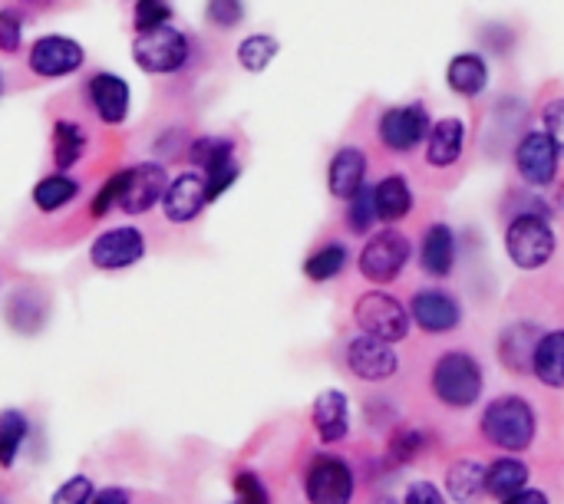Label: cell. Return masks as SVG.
I'll use <instances>...</instances> for the list:
<instances>
[{
	"instance_id": "obj_1",
	"label": "cell",
	"mask_w": 564,
	"mask_h": 504,
	"mask_svg": "<svg viewBox=\"0 0 564 504\" xmlns=\"http://www.w3.org/2000/svg\"><path fill=\"white\" fill-rule=\"evenodd\" d=\"M430 390L446 409L466 413V409L479 406V399L486 393V370H482L479 357L463 347L443 350L430 370Z\"/></svg>"
},
{
	"instance_id": "obj_2",
	"label": "cell",
	"mask_w": 564,
	"mask_h": 504,
	"mask_svg": "<svg viewBox=\"0 0 564 504\" xmlns=\"http://www.w3.org/2000/svg\"><path fill=\"white\" fill-rule=\"evenodd\" d=\"M479 432L489 446H496L509 456H519L535 442V432H539L535 406L519 393H506L482 409Z\"/></svg>"
},
{
	"instance_id": "obj_3",
	"label": "cell",
	"mask_w": 564,
	"mask_h": 504,
	"mask_svg": "<svg viewBox=\"0 0 564 504\" xmlns=\"http://www.w3.org/2000/svg\"><path fill=\"white\" fill-rule=\"evenodd\" d=\"M558 251V238L549 215L525 211L512 215L506 224V254L519 271H542Z\"/></svg>"
},
{
	"instance_id": "obj_4",
	"label": "cell",
	"mask_w": 564,
	"mask_h": 504,
	"mask_svg": "<svg viewBox=\"0 0 564 504\" xmlns=\"http://www.w3.org/2000/svg\"><path fill=\"white\" fill-rule=\"evenodd\" d=\"M413 258V241L393 228V224H383L380 231L367 234V244L360 248V258H357V271L364 281L383 287V284H393L406 264Z\"/></svg>"
},
{
	"instance_id": "obj_5",
	"label": "cell",
	"mask_w": 564,
	"mask_h": 504,
	"mask_svg": "<svg viewBox=\"0 0 564 504\" xmlns=\"http://www.w3.org/2000/svg\"><path fill=\"white\" fill-rule=\"evenodd\" d=\"M132 59L145 73L172 76V73L185 69V63L192 59V40H188V33L162 23L155 30L135 33V40H132Z\"/></svg>"
},
{
	"instance_id": "obj_6",
	"label": "cell",
	"mask_w": 564,
	"mask_h": 504,
	"mask_svg": "<svg viewBox=\"0 0 564 504\" xmlns=\"http://www.w3.org/2000/svg\"><path fill=\"white\" fill-rule=\"evenodd\" d=\"M354 324H357L364 333L380 337V340H387V343H400V340H406L410 330H413L410 307H406L400 297H393V294H387V291H380V287L357 297V304H354Z\"/></svg>"
},
{
	"instance_id": "obj_7",
	"label": "cell",
	"mask_w": 564,
	"mask_h": 504,
	"mask_svg": "<svg viewBox=\"0 0 564 504\" xmlns=\"http://www.w3.org/2000/svg\"><path fill=\"white\" fill-rule=\"evenodd\" d=\"M430 125H433V119L423 102H400L377 116V139L387 152L410 155V152L423 149Z\"/></svg>"
},
{
	"instance_id": "obj_8",
	"label": "cell",
	"mask_w": 564,
	"mask_h": 504,
	"mask_svg": "<svg viewBox=\"0 0 564 504\" xmlns=\"http://www.w3.org/2000/svg\"><path fill=\"white\" fill-rule=\"evenodd\" d=\"M512 162H516L519 178L535 191L552 188L558 182V172H562V152L545 129L522 132L516 149H512Z\"/></svg>"
},
{
	"instance_id": "obj_9",
	"label": "cell",
	"mask_w": 564,
	"mask_h": 504,
	"mask_svg": "<svg viewBox=\"0 0 564 504\" xmlns=\"http://www.w3.org/2000/svg\"><path fill=\"white\" fill-rule=\"evenodd\" d=\"M344 363L347 370L360 380V383H387L397 376L400 370V353L393 350V343L380 340V337H370V333H354L347 343H344Z\"/></svg>"
},
{
	"instance_id": "obj_10",
	"label": "cell",
	"mask_w": 564,
	"mask_h": 504,
	"mask_svg": "<svg viewBox=\"0 0 564 504\" xmlns=\"http://www.w3.org/2000/svg\"><path fill=\"white\" fill-rule=\"evenodd\" d=\"M357 492L354 469L340 456H314L304 472V498L307 504H350Z\"/></svg>"
},
{
	"instance_id": "obj_11",
	"label": "cell",
	"mask_w": 564,
	"mask_h": 504,
	"mask_svg": "<svg viewBox=\"0 0 564 504\" xmlns=\"http://www.w3.org/2000/svg\"><path fill=\"white\" fill-rule=\"evenodd\" d=\"M410 317L413 327H420L426 337H446L463 327V304L446 287H420L410 297Z\"/></svg>"
},
{
	"instance_id": "obj_12",
	"label": "cell",
	"mask_w": 564,
	"mask_h": 504,
	"mask_svg": "<svg viewBox=\"0 0 564 504\" xmlns=\"http://www.w3.org/2000/svg\"><path fill=\"white\" fill-rule=\"evenodd\" d=\"M83 63H86V50L73 36H63V33L36 36L26 50V66L40 79L73 76L76 69H83Z\"/></svg>"
},
{
	"instance_id": "obj_13",
	"label": "cell",
	"mask_w": 564,
	"mask_h": 504,
	"mask_svg": "<svg viewBox=\"0 0 564 504\" xmlns=\"http://www.w3.org/2000/svg\"><path fill=\"white\" fill-rule=\"evenodd\" d=\"M122 195H119V211L126 215H145L155 205H162V195L169 188V172L159 162H139L122 168Z\"/></svg>"
},
{
	"instance_id": "obj_14",
	"label": "cell",
	"mask_w": 564,
	"mask_h": 504,
	"mask_svg": "<svg viewBox=\"0 0 564 504\" xmlns=\"http://www.w3.org/2000/svg\"><path fill=\"white\" fill-rule=\"evenodd\" d=\"M142 258H145V234L135 224L109 228L89 248V261L99 271H126V267L139 264Z\"/></svg>"
},
{
	"instance_id": "obj_15",
	"label": "cell",
	"mask_w": 564,
	"mask_h": 504,
	"mask_svg": "<svg viewBox=\"0 0 564 504\" xmlns=\"http://www.w3.org/2000/svg\"><path fill=\"white\" fill-rule=\"evenodd\" d=\"M542 324L535 320H512L499 330V360L509 373L516 376H532V363H535V350L542 340Z\"/></svg>"
},
{
	"instance_id": "obj_16",
	"label": "cell",
	"mask_w": 564,
	"mask_h": 504,
	"mask_svg": "<svg viewBox=\"0 0 564 504\" xmlns=\"http://www.w3.org/2000/svg\"><path fill=\"white\" fill-rule=\"evenodd\" d=\"M208 185L202 172H182L169 182L162 195V211L172 224H192L208 208Z\"/></svg>"
},
{
	"instance_id": "obj_17",
	"label": "cell",
	"mask_w": 564,
	"mask_h": 504,
	"mask_svg": "<svg viewBox=\"0 0 564 504\" xmlns=\"http://www.w3.org/2000/svg\"><path fill=\"white\" fill-rule=\"evenodd\" d=\"M367 172H370V158L360 145L347 142L340 145L330 162H327V191L337 201H350L364 185H367Z\"/></svg>"
},
{
	"instance_id": "obj_18",
	"label": "cell",
	"mask_w": 564,
	"mask_h": 504,
	"mask_svg": "<svg viewBox=\"0 0 564 504\" xmlns=\"http://www.w3.org/2000/svg\"><path fill=\"white\" fill-rule=\"evenodd\" d=\"M86 96H89V106L96 109V116L106 122V125H122L129 119V106H132V92H129V83L116 73H93L89 83H86Z\"/></svg>"
},
{
	"instance_id": "obj_19",
	"label": "cell",
	"mask_w": 564,
	"mask_h": 504,
	"mask_svg": "<svg viewBox=\"0 0 564 504\" xmlns=\"http://www.w3.org/2000/svg\"><path fill=\"white\" fill-rule=\"evenodd\" d=\"M469 129L459 116H443L430 125V135L423 142V158L430 168H453L466 155Z\"/></svg>"
},
{
	"instance_id": "obj_20",
	"label": "cell",
	"mask_w": 564,
	"mask_h": 504,
	"mask_svg": "<svg viewBox=\"0 0 564 504\" xmlns=\"http://www.w3.org/2000/svg\"><path fill=\"white\" fill-rule=\"evenodd\" d=\"M456 258H459L456 231L446 221H433L420 238V267H423V274L433 277V281H446L456 271Z\"/></svg>"
},
{
	"instance_id": "obj_21",
	"label": "cell",
	"mask_w": 564,
	"mask_h": 504,
	"mask_svg": "<svg viewBox=\"0 0 564 504\" xmlns=\"http://www.w3.org/2000/svg\"><path fill=\"white\" fill-rule=\"evenodd\" d=\"M489 79H492L489 56L479 50H463L446 63V86L463 99H479L489 89Z\"/></svg>"
},
{
	"instance_id": "obj_22",
	"label": "cell",
	"mask_w": 564,
	"mask_h": 504,
	"mask_svg": "<svg viewBox=\"0 0 564 504\" xmlns=\"http://www.w3.org/2000/svg\"><path fill=\"white\" fill-rule=\"evenodd\" d=\"M373 208H377V221L380 224H397V221L410 218L413 208H416V191H413L410 178L400 175V172L383 175L373 185Z\"/></svg>"
},
{
	"instance_id": "obj_23",
	"label": "cell",
	"mask_w": 564,
	"mask_h": 504,
	"mask_svg": "<svg viewBox=\"0 0 564 504\" xmlns=\"http://www.w3.org/2000/svg\"><path fill=\"white\" fill-rule=\"evenodd\" d=\"M311 423L321 436V442L334 446L344 442L350 432V399L340 390H324L311 406Z\"/></svg>"
},
{
	"instance_id": "obj_24",
	"label": "cell",
	"mask_w": 564,
	"mask_h": 504,
	"mask_svg": "<svg viewBox=\"0 0 564 504\" xmlns=\"http://www.w3.org/2000/svg\"><path fill=\"white\" fill-rule=\"evenodd\" d=\"M446 495L459 504H476L486 498V462L459 459L446 469Z\"/></svg>"
},
{
	"instance_id": "obj_25",
	"label": "cell",
	"mask_w": 564,
	"mask_h": 504,
	"mask_svg": "<svg viewBox=\"0 0 564 504\" xmlns=\"http://www.w3.org/2000/svg\"><path fill=\"white\" fill-rule=\"evenodd\" d=\"M532 376L545 390H564V327L542 333L535 363H532Z\"/></svg>"
},
{
	"instance_id": "obj_26",
	"label": "cell",
	"mask_w": 564,
	"mask_h": 504,
	"mask_svg": "<svg viewBox=\"0 0 564 504\" xmlns=\"http://www.w3.org/2000/svg\"><path fill=\"white\" fill-rule=\"evenodd\" d=\"M529 479H532V472L522 459H512V456L496 459L492 465H486V498L502 502V498L529 489Z\"/></svg>"
},
{
	"instance_id": "obj_27",
	"label": "cell",
	"mask_w": 564,
	"mask_h": 504,
	"mask_svg": "<svg viewBox=\"0 0 564 504\" xmlns=\"http://www.w3.org/2000/svg\"><path fill=\"white\" fill-rule=\"evenodd\" d=\"M350 264V248L344 241H324L321 248H314L304 261V277L314 284H327L337 281Z\"/></svg>"
},
{
	"instance_id": "obj_28",
	"label": "cell",
	"mask_w": 564,
	"mask_h": 504,
	"mask_svg": "<svg viewBox=\"0 0 564 504\" xmlns=\"http://www.w3.org/2000/svg\"><path fill=\"white\" fill-rule=\"evenodd\" d=\"M86 145H89V135L79 122H69V119L53 122V165L59 172L73 168L86 155Z\"/></svg>"
},
{
	"instance_id": "obj_29",
	"label": "cell",
	"mask_w": 564,
	"mask_h": 504,
	"mask_svg": "<svg viewBox=\"0 0 564 504\" xmlns=\"http://www.w3.org/2000/svg\"><path fill=\"white\" fill-rule=\"evenodd\" d=\"M79 195V182L66 172H53L46 178H40L33 185V205L43 211V215H53L59 208H66L69 201H76Z\"/></svg>"
},
{
	"instance_id": "obj_30",
	"label": "cell",
	"mask_w": 564,
	"mask_h": 504,
	"mask_svg": "<svg viewBox=\"0 0 564 504\" xmlns=\"http://www.w3.org/2000/svg\"><path fill=\"white\" fill-rule=\"evenodd\" d=\"M278 53H281V43L271 33H251L235 50V56H238V63H241L245 73H264L274 63Z\"/></svg>"
},
{
	"instance_id": "obj_31",
	"label": "cell",
	"mask_w": 564,
	"mask_h": 504,
	"mask_svg": "<svg viewBox=\"0 0 564 504\" xmlns=\"http://www.w3.org/2000/svg\"><path fill=\"white\" fill-rule=\"evenodd\" d=\"M231 158H235V139H228V135H202V139H195L188 145V162L202 175L225 165V162H231Z\"/></svg>"
},
{
	"instance_id": "obj_32",
	"label": "cell",
	"mask_w": 564,
	"mask_h": 504,
	"mask_svg": "<svg viewBox=\"0 0 564 504\" xmlns=\"http://www.w3.org/2000/svg\"><path fill=\"white\" fill-rule=\"evenodd\" d=\"M26 432H30V423L23 413H17V409L0 413V469H13L17 452L26 442Z\"/></svg>"
},
{
	"instance_id": "obj_33",
	"label": "cell",
	"mask_w": 564,
	"mask_h": 504,
	"mask_svg": "<svg viewBox=\"0 0 564 504\" xmlns=\"http://www.w3.org/2000/svg\"><path fill=\"white\" fill-rule=\"evenodd\" d=\"M347 205V211H344V228L350 231V234H373V228L380 224L377 221V208H373V185L367 182L350 201H344Z\"/></svg>"
},
{
	"instance_id": "obj_34",
	"label": "cell",
	"mask_w": 564,
	"mask_h": 504,
	"mask_svg": "<svg viewBox=\"0 0 564 504\" xmlns=\"http://www.w3.org/2000/svg\"><path fill=\"white\" fill-rule=\"evenodd\" d=\"M13 307H7V320L13 330H40L43 327V314H46V304L36 291H17L10 297Z\"/></svg>"
},
{
	"instance_id": "obj_35",
	"label": "cell",
	"mask_w": 564,
	"mask_h": 504,
	"mask_svg": "<svg viewBox=\"0 0 564 504\" xmlns=\"http://www.w3.org/2000/svg\"><path fill=\"white\" fill-rule=\"evenodd\" d=\"M426 446H430L426 429H400V432L390 439V459H393L397 465H410Z\"/></svg>"
},
{
	"instance_id": "obj_36",
	"label": "cell",
	"mask_w": 564,
	"mask_h": 504,
	"mask_svg": "<svg viewBox=\"0 0 564 504\" xmlns=\"http://www.w3.org/2000/svg\"><path fill=\"white\" fill-rule=\"evenodd\" d=\"M172 20V3L169 0H135V10H132V26L135 33L142 30H155L162 23Z\"/></svg>"
},
{
	"instance_id": "obj_37",
	"label": "cell",
	"mask_w": 564,
	"mask_h": 504,
	"mask_svg": "<svg viewBox=\"0 0 564 504\" xmlns=\"http://www.w3.org/2000/svg\"><path fill=\"white\" fill-rule=\"evenodd\" d=\"M122 182H126V172L119 168L116 175H109L102 185H99V191L93 195V205H89V215L93 218H106L112 208H119V195H122Z\"/></svg>"
},
{
	"instance_id": "obj_38",
	"label": "cell",
	"mask_w": 564,
	"mask_h": 504,
	"mask_svg": "<svg viewBox=\"0 0 564 504\" xmlns=\"http://www.w3.org/2000/svg\"><path fill=\"white\" fill-rule=\"evenodd\" d=\"M23 43V13L17 7H0V53L13 56Z\"/></svg>"
},
{
	"instance_id": "obj_39",
	"label": "cell",
	"mask_w": 564,
	"mask_h": 504,
	"mask_svg": "<svg viewBox=\"0 0 564 504\" xmlns=\"http://www.w3.org/2000/svg\"><path fill=\"white\" fill-rule=\"evenodd\" d=\"M205 17L218 30H235L245 20V0H208Z\"/></svg>"
},
{
	"instance_id": "obj_40",
	"label": "cell",
	"mask_w": 564,
	"mask_h": 504,
	"mask_svg": "<svg viewBox=\"0 0 564 504\" xmlns=\"http://www.w3.org/2000/svg\"><path fill=\"white\" fill-rule=\"evenodd\" d=\"M235 502L238 504H271V492L254 472H238L235 475Z\"/></svg>"
},
{
	"instance_id": "obj_41",
	"label": "cell",
	"mask_w": 564,
	"mask_h": 504,
	"mask_svg": "<svg viewBox=\"0 0 564 504\" xmlns=\"http://www.w3.org/2000/svg\"><path fill=\"white\" fill-rule=\"evenodd\" d=\"M241 178V165H238V158H231V162H225V165H218V168H212V172H205V185H208V201H218L235 182Z\"/></svg>"
},
{
	"instance_id": "obj_42",
	"label": "cell",
	"mask_w": 564,
	"mask_h": 504,
	"mask_svg": "<svg viewBox=\"0 0 564 504\" xmlns=\"http://www.w3.org/2000/svg\"><path fill=\"white\" fill-rule=\"evenodd\" d=\"M542 129L552 135V142L558 145L564 158V96H555L542 106Z\"/></svg>"
},
{
	"instance_id": "obj_43",
	"label": "cell",
	"mask_w": 564,
	"mask_h": 504,
	"mask_svg": "<svg viewBox=\"0 0 564 504\" xmlns=\"http://www.w3.org/2000/svg\"><path fill=\"white\" fill-rule=\"evenodd\" d=\"M53 504H93V482L86 475H76V479H66L56 495Z\"/></svg>"
},
{
	"instance_id": "obj_44",
	"label": "cell",
	"mask_w": 564,
	"mask_h": 504,
	"mask_svg": "<svg viewBox=\"0 0 564 504\" xmlns=\"http://www.w3.org/2000/svg\"><path fill=\"white\" fill-rule=\"evenodd\" d=\"M403 504H446V495H443L440 485H433V482H413V485L406 489Z\"/></svg>"
},
{
	"instance_id": "obj_45",
	"label": "cell",
	"mask_w": 564,
	"mask_h": 504,
	"mask_svg": "<svg viewBox=\"0 0 564 504\" xmlns=\"http://www.w3.org/2000/svg\"><path fill=\"white\" fill-rule=\"evenodd\" d=\"M499 504H552V502H549V495H545L542 489H522V492H516V495L502 498Z\"/></svg>"
},
{
	"instance_id": "obj_46",
	"label": "cell",
	"mask_w": 564,
	"mask_h": 504,
	"mask_svg": "<svg viewBox=\"0 0 564 504\" xmlns=\"http://www.w3.org/2000/svg\"><path fill=\"white\" fill-rule=\"evenodd\" d=\"M93 504H129V495L122 489H102L99 495H93Z\"/></svg>"
},
{
	"instance_id": "obj_47",
	"label": "cell",
	"mask_w": 564,
	"mask_h": 504,
	"mask_svg": "<svg viewBox=\"0 0 564 504\" xmlns=\"http://www.w3.org/2000/svg\"><path fill=\"white\" fill-rule=\"evenodd\" d=\"M370 504H403V502H397V498H390V495H377Z\"/></svg>"
},
{
	"instance_id": "obj_48",
	"label": "cell",
	"mask_w": 564,
	"mask_h": 504,
	"mask_svg": "<svg viewBox=\"0 0 564 504\" xmlns=\"http://www.w3.org/2000/svg\"><path fill=\"white\" fill-rule=\"evenodd\" d=\"M23 3H30V7H50V3H56V0H23Z\"/></svg>"
},
{
	"instance_id": "obj_49",
	"label": "cell",
	"mask_w": 564,
	"mask_h": 504,
	"mask_svg": "<svg viewBox=\"0 0 564 504\" xmlns=\"http://www.w3.org/2000/svg\"><path fill=\"white\" fill-rule=\"evenodd\" d=\"M0 89H3V76H0Z\"/></svg>"
},
{
	"instance_id": "obj_50",
	"label": "cell",
	"mask_w": 564,
	"mask_h": 504,
	"mask_svg": "<svg viewBox=\"0 0 564 504\" xmlns=\"http://www.w3.org/2000/svg\"><path fill=\"white\" fill-rule=\"evenodd\" d=\"M235 504H238V502H235Z\"/></svg>"
}]
</instances>
